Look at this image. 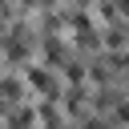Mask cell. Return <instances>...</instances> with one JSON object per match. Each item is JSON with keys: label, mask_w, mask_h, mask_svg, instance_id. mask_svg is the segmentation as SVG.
Masks as SVG:
<instances>
[{"label": "cell", "mask_w": 129, "mask_h": 129, "mask_svg": "<svg viewBox=\"0 0 129 129\" xmlns=\"http://www.w3.org/2000/svg\"><path fill=\"white\" fill-rule=\"evenodd\" d=\"M44 60H48L52 69H64V60H69V56H64V44L56 40V32H44Z\"/></svg>", "instance_id": "cell-3"}, {"label": "cell", "mask_w": 129, "mask_h": 129, "mask_svg": "<svg viewBox=\"0 0 129 129\" xmlns=\"http://www.w3.org/2000/svg\"><path fill=\"white\" fill-rule=\"evenodd\" d=\"M125 40H129L125 24H117V20H113V24H109V32H105V44H109V48L117 52V48H125Z\"/></svg>", "instance_id": "cell-4"}, {"label": "cell", "mask_w": 129, "mask_h": 129, "mask_svg": "<svg viewBox=\"0 0 129 129\" xmlns=\"http://www.w3.org/2000/svg\"><path fill=\"white\" fill-rule=\"evenodd\" d=\"M24 77H28V89H32V93H40V101H44V97H48V101H60L64 85L52 77V64H32Z\"/></svg>", "instance_id": "cell-1"}, {"label": "cell", "mask_w": 129, "mask_h": 129, "mask_svg": "<svg viewBox=\"0 0 129 129\" xmlns=\"http://www.w3.org/2000/svg\"><path fill=\"white\" fill-rule=\"evenodd\" d=\"M60 73H64V81H69V85H85V77H89V69H85V64H77V60H64V69H60Z\"/></svg>", "instance_id": "cell-5"}, {"label": "cell", "mask_w": 129, "mask_h": 129, "mask_svg": "<svg viewBox=\"0 0 129 129\" xmlns=\"http://www.w3.org/2000/svg\"><path fill=\"white\" fill-rule=\"evenodd\" d=\"M24 85H28V77L20 81V77L4 73V77H0V97H4L8 105H20V101H24Z\"/></svg>", "instance_id": "cell-2"}, {"label": "cell", "mask_w": 129, "mask_h": 129, "mask_svg": "<svg viewBox=\"0 0 129 129\" xmlns=\"http://www.w3.org/2000/svg\"><path fill=\"white\" fill-rule=\"evenodd\" d=\"M113 117H117V121H129V105H121V109H117Z\"/></svg>", "instance_id": "cell-6"}]
</instances>
